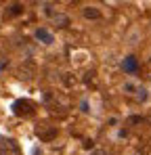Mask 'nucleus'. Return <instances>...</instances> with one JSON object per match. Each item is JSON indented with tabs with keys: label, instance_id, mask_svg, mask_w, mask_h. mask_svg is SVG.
Listing matches in <instances>:
<instances>
[{
	"label": "nucleus",
	"instance_id": "obj_1",
	"mask_svg": "<svg viewBox=\"0 0 151 155\" xmlns=\"http://www.w3.org/2000/svg\"><path fill=\"white\" fill-rule=\"evenodd\" d=\"M13 113L19 115V117H29L34 113V105L29 101H25V99H19V101L13 103Z\"/></svg>",
	"mask_w": 151,
	"mask_h": 155
},
{
	"label": "nucleus",
	"instance_id": "obj_2",
	"mask_svg": "<svg viewBox=\"0 0 151 155\" xmlns=\"http://www.w3.org/2000/svg\"><path fill=\"white\" fill-rule=\"evenodd\" d=\"M36 71H38L36 63H34L32 59H27V61L21 63V67H19V78L25 80V82H29V80H34V78H36Z\"/></svg>",
	"mask_w": 151,
	"mask_h": 155
},
{
	"label": "nucleus",
	"instance_id": "obj_3",
	"mask_svg": "<svg viewBox=\"0 0 151 155\" xmlns=\"http://www.w3.org/2000/svg\"><path fill=\"white\" fill-rule=\"evenodd\" d=\"M36 136H38L40 140L49 143V140H52V138L57 136V130L50 128V126H38V128H36Z\"/></svg>",
	"mask_w": 151,
	"mask_h": 155
},
{
	"label": "nucleus",
	"instance_id": "obj_4",
	"mask_svg": "<svg viewBox=\"0 0 151 155\" xmlns=\"http://www.w3.org/2000/svg\"><path fill=\"white\" fill-rule=\"evenodd\" d=\"M0 155H15V143L8 138H0Z\"/></svg>",
	"mask_w": 151,
	"mask_h": 155
},
{
	"label": "nucleus",
	"instance_id": "obj_5",
	"mask_svg": "<svg viewBox=\"0 0 151 155\" xmlns=\"http://www.w3.org/2000/svg\"><path fill=\"white\" fill-rule=\"evenodd\" d=\"M136 67H139L136 57H126V59H124V71L132 74V71H136Z\"/></svg>",
	"mask_w": 151,
	"mask_h": 155
},
{
	"label": "nucleus",
	"instance_id": "obj_6",
	"mask_svg": "<svg viewBox=\"0 0 151 155\" xmlns=\"http://www.w3.org/2000/svg\"><path fill=\"white\" fill-rule=\"evenodd\" d=\"M84 17L86 19H101V11L97 6H86L84 8Z\"/></svg>",
	"mask_w": 151,
	"mask_h": 155
},
{
	"label": "nucleus",
	"instance_id": "obj_7",
	"mask_svg": "<svg viewBox=\"0 0 151 155\" xmlns=\"http://www.w3.org/2000/svg\"><path fill=\"white\" fill-rule=\"evenodd\" d=\"M36 38L42 40L44 44H50V42H52V34H50L49 29H38V31H36Z\"/></svg>",
	"mask_w": 151,
	"mask_h": 155
},
{
	"label": "nucleus",
	"instance_id": "obj_8",
	"mask_svg": "<svg viewBox=\"0 0 151 155\" xmlns=\"http://www.w3.org/2000/svg\"><path fill=\"white\" fill-rule=\"evenodd\" d=\"M55 23H57V27H67L69 25V17L67 15H55Z\"/></svg>",
	"mask_w": 151,
	"mask_h": 155
},
{
	"label": "nucleus",
	"instance_id": "obj_9",
	"mask_svg": "<svg viewBox=\"0 0 151 155\" xmlns=\"http://www.w3.org/2000/svg\"><path fill=\"white\" fill-rule=\"evenodd\" d=\"M63 82H65V86L72 88V86L76 84V76H74V74H63Z\"/></svg>",
	"mask_w": 151,
	"mask_h": 155
},
{
	"label": "nucleus",
	"instance_id": "obj_10",
	"mask_svg": "<svg viewBox=\"0 0 151 155\" xmlns=\"http://www.w3.org/2000/svg\"><path fill=\"white\" fill-rule=\"evenodd\" d=\"M19 13H23V6L21 4H11L8 6V15H19Z\"/></svg>",
	"mask_w": 151,
	"mask_h": 155
},
{
	"label": "nucleus",
	"instance_id": "obj_11",
	"mask_svg": "<svg viewBox=\"0 0 151 155\" xmlns=\"http://www.w3.org/2000/svg\"><path fill=\"white\" fill-rule=\"evenodd\" d=\"M139 122H143V117H139V115H134V117H130V124H139Z\"/></svg>",
	"mask_w": 151,
	"mask_h": 155
},
{
	"label": "nucleus",
	"instance_id": "obj_12",
	"mask_svg": "<svg viewBox=\"0 0 151 155\" xmlns=\"http://www.w3.org/2000/svg\"><path fill=\"white\" fill-rule=\"evenodd\" d=\"M90 155H107L103 149H95V151H90Z\"/></svg>",
	"mask_w": 151,
	"mask_h": 155
},
{
	"label": "nucleus",
	"instance_id": "obj_13",
	"mask_svg": "<svg viewBox=\"0 0 151 155\" xmlns=\"http://www.w3.org/2000/svg\"><path fill=\"white\" fill-rule=\"evenodd\" d=\"M139 99H141V101H145V99H147V94H145V90H139Z\"/></svg>",
	"mask_w": 151,
	"mask_h": 155
},
{
	"label": "nucleus",
	"instance_id": "obj_14",
	"mask_svg": "<svg viewBox=\"0 0 151 155\" xmlns=\"http://www.w3.org/2000/svg\"><path fill=\"white\" fill-rule=\"evenodd\" d=\"M124 88H126V90H128V92H134V86H132V84H126Z\"/></svg>",
	"mask_w": 151,
	"mask_h": 155
}]
</instances>
